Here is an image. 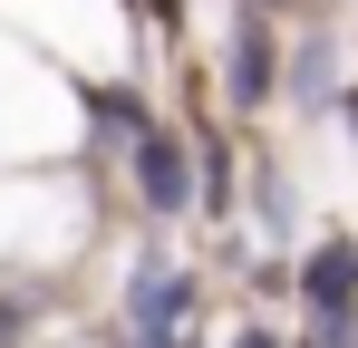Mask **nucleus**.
Returning a JSON list of instances; mask_svg holds the SVG:
<instances>
[{"mask_svg":"<svg viewBox=\"0 0 358 348\" xmlns=\"http://www.w3.org/2000/svg\"><path fill=\"white\" fill-rule=\"evenodd\" d=\"M68 242H78V203H49V194L0 203V271H49Z\"/></svg>","mask_w":358,"mask_h":348,"instance_id":"f257e3e1","label":"nucleus"}]
</instances>
